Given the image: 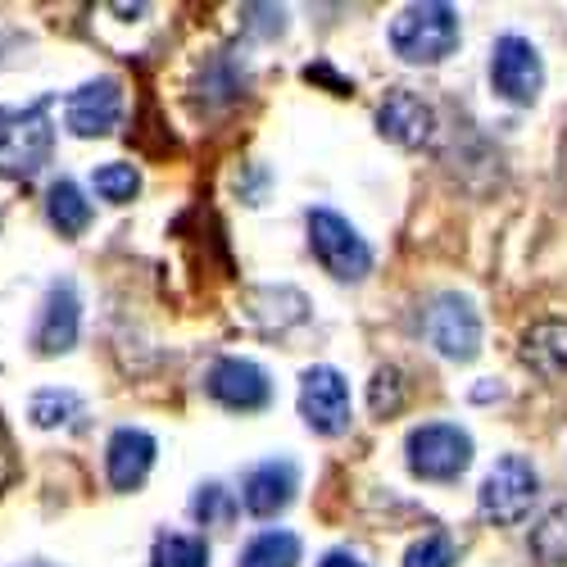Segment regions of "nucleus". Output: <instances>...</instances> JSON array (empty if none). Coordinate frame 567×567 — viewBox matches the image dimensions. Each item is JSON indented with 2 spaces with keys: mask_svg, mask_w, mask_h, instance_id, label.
<instances>
[{
  "mask_svg": "<svg viewBox=\"0 0 567 567\" xmlns=\"http://www.w3.org/2000/svg\"><path fill=\"white\" fill-rule=\"evenodd\" d=\"M458 45V10L445 0H417L404 6L391 23V51L404 64H441Z\"/></svg>",
  "mask_w": 567,
  "mask_h": 567,
  "instance_id": "obj_1",
  "label": "nucleus"
},
{
  "mask_svg": "<svg viewBox=\"0 0 567 567\" xmlns=\"http://www.w3.org/2000/svg\"><path fill=\"white\" fill-rule=\"evenodd\" d=\"M55 155V127L45 114V101L37 105H6L0 110V177H37Z\"/></svg>",
  "mask_w": 567,
  "mask_h": 567,
  "instance_id": "obj_2",
  "label": "nucleus"
},
{
  "mask_svg": "<svg viewBox=\"0 0 567 567\" xmlns=\"http://www.w3.org/2000/svg\"><path fill=\"white\" fill-rule=\"evenodd\" d=\"M309 250L337 281H363L372 272V250L337 209H309Z\"/></svg>",
  "mask_w": 567,
  "mask_h": 567,
  "instance_id": "obj_3",
  "label": "nucleus"
},
{
  "mask_svg": "<svg viewBox=\"0 0 567 567\" xmlns=\"http://www.w3.org/2000/svg\"><path fill=\"white\" fill-rule=\"evenodd\" d=\"M409 454V472L422 482H458L467 463H472V436L454 422H427V427H413L404 441Z\"/></svg>",
  "mask_w": 567,
  "mask_h": 567,
  "instance_id": "obj_4",
  "label": "nucleus"
},
{
  "mask_svg": "<svg viewBox=\"0 0 567 567\" xmlns=\"http://www.w3.org/2000/svg\"><path fill=\"white\" fill-rule=\"evenodd\" d=\"M532 499H536V467L523 458V454H504L477 491V504H482V517L495 527H513L523 523L532 513Z\"/></svg>",
  "mask_w": 567,
  "mask_h": 567,
  "instance_id": "obj_5",
  "label": "nucleus"
},
{
  "mask_svg": "<svg viewBox=\"0 0 567 567\" xmlns=\"http://www.w3.org/2000/svg\"><path fill=\"white\" fill-rule=\"evenodd\" d=\"M427 341L436 346V354L454 359V363H467L477 359L482 350V313L467 296L458 291H445L432 300L427 309Z\"/></svg>",
  "mask_w": 567,
  "mask_h": 567,
  "instance_id": "obj_6",
  "label": "nucleus"
},
{
  "mask_svg": "<svg viewBox=\"0 0 567 567\" xmlns=\"http://www.w3.org/2000/svg\"><path fill=\"white\" fill-rule=\"evenodd\" d=\"M491 86L495 96H504L508 105H532L545 86V64L540 51L527 37H499L491 51Z\"/></svg>",
  "mask_w": 567,
  "mask_h": 567,
  "instance_id": "obj_7",
  "label": "nucleus"
},
{
  "mask_svg": "<svg viewBox=\"0 0 567 567\" xmlns=\"http://www.w3.org/2000/svg\"><path fill=\"white\" fill-rule=\"evenodd\" d=\"M300 417L318 436H341L350 432V382L337 368H309L300 377Z\"/></svg>",
  "mask_w": 567,
  "mask_h": 567,
  "instance_id": "obj_8",
  "label": "nucleus"
},
{
  "mask_svg": "<svg viewBox=\"0 0 567 567\" xmlns=\"http://www.w3.org/2000/svg\"><path fill=\"white\" fill-rule=\"evenodd\" d=\"M123 118V82L118 78H96L78 86L69 105H64V123L73 136H110Z\"/></svg>",
  "mask_w": 567,
  "mask_h": 567,
  "instance_id": "obj_9",
  "label": "nucleus"
},
{
  "mask_svg": "<svg viewBox=\"0 0 567 567\" xmlns=\"http://www.w3.org/2000/svg\"><path fill=\"white\" fill-rule=\"evenodd\" d=\"M205 386L209 395L223 404V409H236V413H255L272 400V382H268V372L250 359H218L205 377Z\"/></svg>",
  "mask_w": 567,
  "mask_h": 567,
  "instance_id": "obj_10",
  "label": "nucleus"
},
{
  "mask_svg": "<svg viewBox=\"0 0 567 567\" xmlns=\"http://www.w3.org/2000/svg\"><path fill=\"white\" fill-rule=\"evenodd\" d=\"M78 327H82V300L73 291V281H55L45 291V305H41V322L32 332V346L37 354H69L78 346Z\"/></svg>",
  "mask_w": 567,
  "mask_h": 567,
  "instance_id": "obj_11",
  "label": "nucleus"
},
{
  "mask_svg": "<svg viewBox=\"0 0 567 567\" xmlns=\"http://www.w3.org/2000/svg\"><path fill=\"white\" fill-rule=\"evenodd\" d=\"M377 127H382V136H391L395 146L417 151V146H427V141H432L436 114H432V105L422 96H413L409 86H395V91H386L382 110H377Z\"/></svg>",
  "mask_w": 567,
  "mask_h": 567,
  "instance_id": "obj_12",
  "label": "nucleus"
},
{
  "mask_svg": "<svg viewBox=\"0 0 567 567\" xmlns=\"http://www.w3.org/2000/svg\"><path fill=\"white\" fill-rule=\"evenodd\" d=\"M296 491H300L296 463H291V458H268V463H259L250 477H246L241 504H246L250 517H277L281 508L296 499Z\"/></svg>",
  "mask_w": 567,
  "mask_h": 567,
  "instance_id": "obj_13",
  "label": "nucleus"
},
{
  "mask_svg": "<svg viewBox=\"0 0 567 567\" xmlns=\"http://www.w3.org/2000/svg\"><path fill=\"white\" fill-rule=\"evenodd\" d=\"M155 436L151 432H141V427H118L110 436V450H105V467H110V486L114 491H136L141 482L151 477V467H155Z\"/></svg>",
  "mask_w": 567,
  "mask_h": 567,
  "instance_id": "obj_14",
  "label": "nucleus"
},
{
  "mask_svg": "<svg viewBox=\"0 0 567 567\" xmlns=\"http://www.w3.org/2000/svg\"><path fill=\"white\" fill-rule=\"evenodd\" d=\"M523 363L536 377H545V382L567 372V322L563 318H545L523 337Z\"/></svg>",
  "mask_w": 567,
  "mask_h": 567,
  "instance_id": "obj_15",
  "label": "nucleus"
},
{
  "mask_svg": "<svg viewBox=\"0 0 567 567\" xmlns=\"http://www.w3.org/2000/svg\"><path fill=\"white\" fill-rule=\"evenodd\" d=\"M45 218L60 236H82L86 223H91V200L78 192V182L60 177L51 182V192H45Z\"/></svg>",
  "mask_w": 567,
  "mask_h": 567,
  "instance_id": "obj_16",
  "label": "nucleus"
},
{
  "mask_svg": "<svg viewBox=\"0 0 567 567\" xmlns=\"http://www.w3.org/2000/svg\"><path fill=\"white\" fill-rule=\"evenodd\" d=\"M532 558L540 567H567V499L549 504L532 527Z\"/></svg>",
  "mask_w": 567,
  "mask_h": 567,
  "instance_id": "obj_17",
  "label": "nucleus"
},
{
  "mask_svg": "<svg viewBox=\"0 0 567 567\" xmlns=\"http://www.w3.org/2000/svg\"><path fill=\"white\" fill-rule=\"evenodd\" d=\"M300 563V536L291 532H264L241 549V567H296Z\"/></svg>",
  "mask_w": 567,
  "mask_h": 567,
  "instance_id": "obj_18",
  "label": "nucleus"
},
{
  "mask_svg": "<svg viewBox=\"0 0 567 567\" xmlns=\"http://www.w3.org/2000/svg\"><path fill=\"white\" fill-rule=\"evenodd\" d=\"M151 567H209V545L200 536H159Z\"/></svg>",
  "mask_w": 567,
  "mask_h": 567,
  "instance_id": "obj_19",
  "label": "nucleus"
},
{
  "mask_svg": "<svg viewBox=\"0 0 567 567\" xmlns=\"http://www.w3.org/2000/svg\"><path fill=\"white\" fill-rule=\"evenodd\" d=\"M91 186H96V196L110 200V205H127L136 192H141V173L132 164H101L96 177H91Z\"/></svg>",
  "mask_w": 567,
  "mask_h": 567,
  "instance_id": "obj_20",
  "label": "nucleus"
},
{
  "mask_svg": "<svg viewBox=\"0 0 567 567\" xmlns=\"http://www.w3.org/2000/svg\"><path fill=\"white\" fill-rule=\"evenodd\" d=\"M368 409H372L377 417H395V413L404 409V377H400V368H377V372H372Z\"/></svg>",
  "mask_w": 567,
  "mask_h": 567,
  "instance_id": "obj_21",
  "label": "nucleus"
},
{
  "mask_svg": "<svg viewBox=\"0 0 567 567\" xmlns=\"http://www.w3.org/2000/svg\"><path fill=\"white\" fill-rule=\"evenodd\" d=\"M82 413V400L73 391H41L32 395V422L37 427H64Z\"/></svg>",
  "mask_w": 567,
  "mask_h": 567,
  "instance_id": "obj_22",
  "label": "nucleus"
},
{
  "mask_svg": "<svg viewBox=\"0 0 567 567\" xmlns=\"http://www.w3.org/2000/svg\"><path fill=\"white\" fill-rule=\"evenodd\" d=\"M454 540L445 532H432V536H422L417 545H409L404 554V567H454Z\"/></svg>",
  "mask_w": 567,
  "mask_h": 567,
  "instance_id": "obj_23",
  "label": "nucleus"
},
{
  "mask_svg": "<svg viewBox=\"0 0 567 567\" xmlns=\"http://www.w3.org/2000/svg\"><path fill=\"white\" fill-rule=\"evenodd\" d=\"M192 513H196V523L214 527V523H227V517L236 513V504H231V495H227L218 482H209V486H200V491H196Z\"/></svg>",
  "mask_w": 567,
  "mask_h": 567,
  "instance_id": "obj_24",
  "label": "nucleus"
},
{
  "mask_svg": "<svg viewBox=\"0 0 567 567\" xmlns=\"http://www.w3.org/2000/svg\"><path fill=\"white\" fill-rule=\"evenodd\" d=\"M14 472H19V463H14V445H10L6 422H0V491H6V486L14 482Z\"/></svg>",
  "mask_w": 567,
  "mask_h": 567,
  "instance_id": "obj_25",
  "label": "nucleus"
},
{
  "mask_svg": "<svg viewBox=\"0 0 567 567\" xmlns=\"http://www.w3.org/2000/svg\"><path fill=\"white\" fill-rule=\"evenodd\" d=\"M318 567H368L359 554H350V549H332V554H327Z\"/></svg>",
  "mask_w": 567,
  "mask_h": 567,
  "instance_id": "obj_26",
  "label": "nucleus"
}]
</instances>
